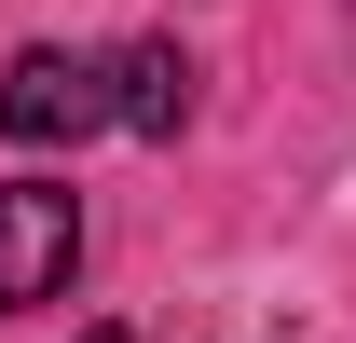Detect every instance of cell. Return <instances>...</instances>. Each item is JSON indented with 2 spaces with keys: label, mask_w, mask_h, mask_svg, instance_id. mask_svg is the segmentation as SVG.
Returning <instances> with one entry per match:
<instances>
[{
  "label": "cell",
  "mask_w": 356,
  "mask_h": 343,
  "mask_svg": "<svg viewBox=\"0 0 356 343\" xmlns=\"http://www.w3.org/2000/svg\"><path fill=\"white\" fill-rule=\"evenodd\" d=\"M96 124H124V110H110V55L28 42L0 69V137H14V151H55V137H96Z\"/></svg>",
  "instance_id": "cell-1"
},
{
  "label": "cell",
  "mask_w": 356,
  "mask_h": 343,
  "mask_svg": "<svg viewBox=\"0 0 356 343\" xmlns=\"http://www.w3.org/2000/svg\"><path fill=\"white\" fill-rule=\"evenodd\" d=\"M69 261H83V206H69L55 178H0V316L55 302Z\"/></svg>",
  "instance_id": "cell-2"
},
{
  "label": "cell",
  "mask_w": 356,
  "mask_h": 343,
  "mask_svg": "<svg viewBox=\"0 0 356 343\" xmlns=\"http://www.w3.org/2000/svg\"><path fill=\"white\" fill-rule=\"evenodd\" d=\"M110 110H124L137 137H178V124H192V55H178V42H124V55H110Z\"/></svg>",
  "instance_id": "cell-3"
},
{
  "label": "cell",
  "mask_w": 356,
  "mask_h": 343,
  "mask_svg": "<svg viewBox=\"0 0 356 343\" xmlns=\"http://www.w3.org/2000/svg\"><path fill=\"white\" fill-rule=\"evenodd\" d=\"M83 343H137V330H83Z\"/></svg>",
  "instance_id": "cell-4"
}]
</instances>
